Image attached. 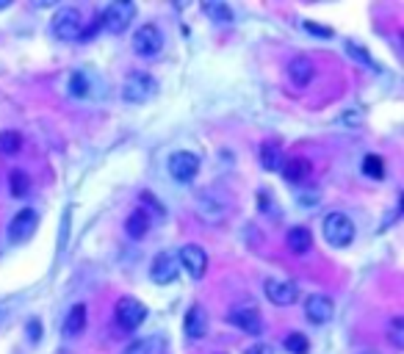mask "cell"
Instances as JSON below:
<instances>
[{"label":"cell","instance_id":"34","mask_svg":"<svg viewBox=\"0 0 404 354\" xmlns=\"http://www.w3.org/2000/svg\"><path fill=\"white\" fill-rule=\"evenodd\" d=\"M39 329H42L39 321H31V338H34V341H39Z\"/></svg>","mask_w":404,"mask_h":354},{"label":"cell","instance_id":"35","mask_svg":"<svg viewBox=\"0 0 404 354\" xmlns=\"http://www.w3.org/2000/svg\"><path fill=\"white\" fill-rule=\"evenodd\" d=\"M8 6H11L8 0H0V8H8Z\"/></svg>","mask_w":404,"mask_h":354},{"label":"cell","instance_id":"21","mask_svg":"<svg viewBox=\"0 0 404 354\" xmlns=\"http://www.w3.org/2000/svg\"><path fill=\"white\" fill-rule=\"evenodd\" d=\"M164 346H167V341L161 335H150V338L133 341L122 354H164Z\"/></svg>","mask_w":404,"mask_h":354},{"label":"cell","instance_id":"19","mask_svg":"<svg viewBox=\"0 0 404 354\" xmlns=\"http://www.w3.org/2000/svg\"><path fill=\"white\" fill-rule=\"evenodd\" d=\"M150 227H153V216H150L144 208H136L133 213L128 216V222H125V232L138 241V238H144V235L150 232Z\"/></svg>","mask_w":404,"mask_h":354},{"label":"cell","instance_id":"7","mask_svg":"<svg viewBox=\"0 0 404 354\" xmlns=\"http://www.w3.org/2000/svg\"><path fill=\"white\" fill-rule=\"evenodd\" d=\"M227 321L233 324V326H238L241 332H246V335H261V329H263L261 310L255 305H236L227 313Z\"/></svg>","mask_w":404,"mask_h":354},{"label":"cell","instance_id":"14","mask_svg":"<svg viewBox=\"0 0 404 354\" xmlns=\"http://www.w3.org/2000/svg\"><path fill=\"white\" fill-rule=\"evenodd\" d=\"M197 213L208 225H222V219L227 216V202L213 196V194H202L197 199Z\"/></svg>","mask_w":404,"mask_h":354},{"label":"cell","instance_id":"24","mask_svg":"<svg viewBox=\"0 0 404 354\" xmlns=\"http://www.w3.org/2000/svg\"><path fill=\"white\" fill-rule=\"evenodd\" d=\"M20 150H23V133L3 130L0 133V155H17Z\"/></svg>","mask_w":404,"mask_h":354},{"label":"cell","instance_id":"4","mask_svg":"<svg viewBox=\"0 0 404 354\" xmlns=\"http://www.w3.org/2000/svg\"><path fill=\"white\" fill-rule=\"evenodd\" d=\"M136 17V3L131 0H114L105 11H102L100 23L105 31L111 33H125L131 28V23H133Z\"/></svg>","mask_w":404,"mask_h":354},{"label":"cell","instance_id":"11","mask_svg":"<svg viewBox=\"0 0 404 354\" xmlns=\"http://www.w3.org/2000/svg\"><path fill=\"white\" fill-rule=\"evenodd\" d=\"M177 271H180L177 255H172V252H161V255H155L153 266H150V280H153L155 285H169V283L177 277Z\"/></svg>","mask_w":404,"mask_h":354},{"label":"cell","instance_id":"6","mask_svg":"<svg viewBox=\"0 0 404 354\" xmlns=\"http://www.w3.org/2000/svg\"><path fill=\"white\" fill-rule=\"evenodd\" d=\"M39 227V213L34 208H23L11 222H8V241L11 244H25Z\"/></svg>","mask_w":404,"mask_h":354},{"label":"cell","instance_id":"12","mask_svg":"<svg viewBox=\"0 0 404 354\" xmlns=\"http://www.w3.org/2000/svg\"><path fill=\"white\" fill-rule=\"evenodd\" d=\"M177 263H180V266H183L194 280H202V277H205V271H208V255H205V249L194 247V244H189V247H183V249H180Z\"/></svg>","mask_w":404,"mask_h":354},{"label":"cell","instance_id":"37","mask_svg":"<svg viewBox=\"0 0 404 354\" xmlns=\"http://www.w3.org/2000/svg\"><path fill=\"white\" fill-rule=\"evenodd\" d=\"M363 354H376V352H363Z\"/></svg>","mask_w":404,"mask_h":354},{"label":"cell","instance_id":"31","mask_svg":"<svg viewBox=\"0 0 404 354\" xmlns=\"http://www.w3.org/2000/svg\"><path fill=\"white\" fill-rule=\"evenodd\" d=\"M346 50H349V53H352V56H355V59H363V61H369V64H371L369 53H366V50H363V47H357V45H355V42H349V45H346Z\"/></svg>","mask_w":404,"mask_h":354},{"label":"cell","instance_id":"3","mask_svg":"<svg viewBox=\"0 0 404 354\" xmlns=\"http://www.w3.org/2000/svg\"><path fill=\"white\" fill-rule=\"evenodd\" d=\"M158 95V81L150 75V72H131L122 83V97L128 102H147Z\"/></svg>","mask_w":404,"mask_h":354},{"label":"cell","instance_id":"20","mask_svg":"<svg viewBox=\"0 0 404 354\" xmlns=\"http://www.w3.org/2000/svg\"><path fill=\"white\" fill-rule=\"evenodd\" d=\"M285 244H288V249H291L294 255H304V252H310V247H313V235H310L307 227H294V230H288Z\"/></svg>","mask_w":404,"mask_h":354},{"label":"cell","instance_id":"25","mask_svg":"<svg viewBox=\"0 0 404 354\" xmlns=\"http://www.w3.org/2000/svg\"><path fill=\"white\" fill-rule=\"evenodd\" d=\"M8 189H11V194L20 199V196H25L28 189H31V177H28L23 169H14L11 177H8Z\"/></svg>","mask_w":404,"mask_h":354},{"label":"cell","instance_id":"10","mask_svg":"<svg viewBox=\"0 0 404 354\" xmlns=\"http://www.w3.org/2000/svg\"><path fill=\"white\" fill-rule=\"evenodd\" d=\"M200 172V158L194 153H174L169 155V175L177 183H191Z\"/></svg>","mask_w":404,"mask_h":354},{"label":"cell","instance_id":"36","mask_svg":"<svg viewBox=\"0 0 404 354\" xmlns=\"http://www.w3.org/2000/svg\"><path fill=\"white\" fill-rule=\"evenodd\" d=\"M0 316H3V305H0Z\"/></svg>","mask_w":404,"mask_h":354},{"label":"cell","instance_id":"28","mask_svg":"<svg viewBox=\"0 0 404 354\" xmlns=\"http://www.w3.org/2000/svg\"><path fill=\"white\" fill-rule=\"evenodd\" d=\"M69 95L72 97L89 95V81H86V75H83V72H72V78H69Z\"/></svg>","mask_w":404,"mask_h":354},{"label":"cell","instance_id":"9","mask_svg":"<svg viewBox=\"0 0 404 354\" xmlns=\"http://www.w3.org/2000/svg\"><path fill=\"white\" fill-rule=\"evenodd\" d=\"M304 316H307V321L316 324V326L333 321V316H335V302H333L330 296H324V293H313V296H307V302H304Z\"/></svg>","mask_w":404,"mask_h":354},{"label":"cell","instance_id":"5","mask_svg":"<svg viewBox=\"0 0 404 354\" xmlns=\"http://www.w3.org/2000/svg\"><path fill=\"white\" fill-rule=\"evenodd\" d=\"M117 324L125 329V332H133V329H138L141 324H144V319H147V307L138 302V299H133V296H122L119 302H117Z\"/></svg>","mask_w":404,"mask_h":354},{"label":"cell","instance_id":"18","mask_svg":"<svg viewBox=\"0 0 404 354\" xmlns=\"http://www.w3.org/2000/svg\"><path fill=\"white\" fill-rule=\"evenodd\" d=\"M200 8H202V14H205L210 23H216V25H230V23H233V8H230L227 3H222V0H205Z\"/></svg>","mask_w":404,"mask_h":354},{"label":"cell","instance_id":"8","mask_svg":"<svg viewBox=\"0 0 404 354\" xmlns=\"http://www.w3.org/2000/svg\"><path fill=\"white\" fill-rule=\"evenodd\" d=\"M161 47H164V36L158 31V25H153V23H147V25H141L133 36V50L138 56H144V59H153V56H158L161 53Z\"/></svg>","mask_w":404,"mask_h":354},{"label":"cell","instance_id":"29","mask_svg":"<svg viewBox=\"0 0 404 354\" xmlns=\"http://www.w3.org/2000/svg\"><path fill=\"white\" fill-rule=\"evenodd\" d=\"M388 338H391V343H393L396 349H404V319H402V316L391 319V329H388Z\"/></svg>","mask_w":404,"mask_h":354},{"label":"cell","instance_id":"17","mask_svg":"<svg viewBox=\"0 0 404 354\" xmlns=\"http://www.w3.org/2000/svg\"><path fill=\"white\" fill-rule=\"evenodd\" d=\"M313 75H316V66H313V61H310L307 56H297V59L288 64V78H291V83L299 86V89H304V86L313 81Z\"/></svg>","mask_w":404,"mask_h":354},{"label":"cell","instance_id":"15","mask_svg":"<svg viewBox=\"0 0 404 354\" xmlns=\"http://www.w3.org/2000/svg\"><path fill=\"white\" fill-rule=\"evenodd\" d=\"M283 177H285L291 186H302V183H307V180L313 177V163L307 161V158L294 155V158H288V161L283 163Z\"/></svg>","mask_w":404,"mask_h":354},{"label":"cell","instance_id":"23","mask_svg":"<svg viewBox=\"0 0 404 354\" xmlns=\"http://www.w3.org/2000/svg\"><path fill=\"white\" fill-rule=\"evenodd\" d=\"M261 163H263V169H266V172H277V169H283V150H280V144H277V141H266V144L261 147Z\"/></svg>","mask_w":404,"mask_h":354},{"label":"cell","instance_id":"13","mask_svg":"<svg viewBox=\"0 0 404 354\" xmlns=\"http://www.w3.org/2000/svg\"><path fill=\"white\" fill-rule=\"evenodd\" d=\"M266 296H269L271 305H277V307H288V305H294L297 302V296H299V288L291 283V280H266Z\"/></svg>","mask_w":404,"mask_h":354},{"label":"cell","instance_id":"30","mask_svg":"<svg viewBox=\"0 0 404 354\" xmlns=\"http://www.w3.org/2000/svg\"><path fill=\"white\" fill-rule=\"evenodd\" d=\"M244 354H274V346L271 343H252V346H246V352Z\"/></svg>","mask_w":404,"mask_h":354},{"label":"cell","instance_id":"22","mask_svg":"<svg viewBox=\"0 0 404 354\" xmlns=\"http://www.w3.org/2000/svg\"><path fill=\"white\" fill-rule=\"evenodd\" d=\"M83 329H86V307H83V305H75L67 313V319H64V335L75 338V335H81Z\"/></svg>","mask_w":404,"mask_h":354},{"label":"cell","instance_id":"26","mask_svg":"<svg viewBox=\"0 0 404 354\" xmlns=\"http://www.w3.org/2000/svg\"><path fill=\"white\" fill-rule=\"evenodd\" d=\"M283 346H285V352L288 354H307L310 352V343H307V338H304L302 332H291V335H285Z\"/></svg>","mask_w":404,"mask_h":354},{"label":"cell","instance_id":"1","mask_svg":"<svg viewBox=\"0 0 404 354\" xmlns=\"http://www.w3.org/2000/svg\"><path fill=\"white\" fill-rule=\"evenodd\" d=\"M83 25H86V23H83V14H81L78 6L59 8V11L53 14V20H50V31H53V36H56L59 42H75V39H81Z\"/></svg>","mask_w":404,"mask_h":354},{"label":"cell","instance_id":"32","mask_svg":"<svg viewBox=\"0 0 404 354\" xmlns=\"http://www.w3.org/2000/svg\"><path fill=\"white\" fill-rule=\"evenodd\" d=\"M304 28L310 33H316V36H333L330 28H321V25H316V23H304Z\"/></svg>","mask_w":404,"mask_h":354},{"label":"cell","instance_id":"33","mask_svg":"<svg viewBox=\"0 0 404 354\" xmlns=\"http://www.w3.org/2000/svg\"><path fill=\"white\" fill-rule=\"evenodd\" d=\"M299 202H302L304 208H316L321 199H319V194H302V199H299Z\"/></svg>","mask_w":404,"mask_h":354},{"label":"cell","instance_id":"16","mask_svg":"<svg viewBox=\"0 0 404 354\" xmlns=\"http://www.w3.org/2000/svg\"><path fill=\"white\" fill-rule=\"evenodd\" d=\"M183 329H186V335L191 341H200V338L208 335V316H205V310H202L200 305H191V310L186 313Z\"/></svg>","mask_w":404,"mask_h":354},{"label":"cell","instance_id":"27","mask_svg":"<svg viewBox=\"0 0 404 354\" xmlns=\"http://www.w3.org/2000/svg\"><path fill=\"white\" fill-rule=\"evenodd\" d=\"M363 172L369 175L371 180H382L385 177V161H382V155H366L363 158Z\"/></svg>","mask_w":404,"mask_h":354},{"label":"cell","instance_id":"2","mask_svg":"<svg viewBox=\"0 0 404 354\" xmlns=\"http://www.w3.org/2000/svg\"><path fill=\"white\" fill-rule=\"evenodd\" d=\"M321 232H324V238H327V244H330V247L343 249V247H349V244L355 241V222H352L346 213L333 211V213H327V216H324V222H321Z\"/></svg>","mask_w":404,"mask_h":354}]
</instances>
